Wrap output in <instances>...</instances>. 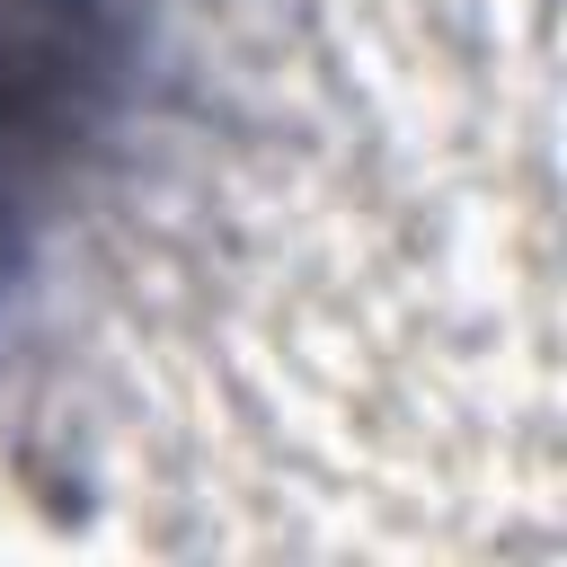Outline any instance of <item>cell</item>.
<instances>
[{
	"instance_id": "6da1fadb",
	"label": "cell",
	"mask_w": 567,
	"mask_h": 567,
	"mask_svg": "<svg viewBox=\"0 0 567 567\" xmlns=\"http://www.w3.org/2000/svg\"><path fill=\"white\" fill-rule=\"evenodd\" d=\"M106 80V0H0V248Z\"/></svg>"
}]
</instances>
